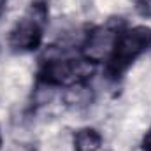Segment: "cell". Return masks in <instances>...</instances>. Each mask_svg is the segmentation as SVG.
I'll return each instance as SVG.
<instances>
[{"label": "cell", "instance_id": "6da1fadb", "mask_svg": "<svg viewBox=\"0 0 151 151\" xmlns=\"http://www.w3.org/2000/svg\"><path fill=\"white\" fill-rule=\"evenodd\" d=\"M151 47V28L134 27L123 28L114 42L113 53L107 58L106 74L111 79H118L121 74L148 49Z\"/></svg>", "mask_w": 151, "mask_h": 151}, {"label": "cell", "instance_id": "7a4b0ae2", "mask_svg": "<svg viewBox=\"0 0 151 151\" xmlns=\"http://www.w3.org/2000/svg\"><path fill=\"white\" fill-rule=\"evenodd\" d=\"M47 19V9L44 2H35L30 5L27 16L19 19L9 35V46L14 51L25 53L37 49L42 42V32Z\"/></svg>", "mask_w": 151, "mask_h": 151}, {"label": "cell", "instance_id": "3957f363", "mask_svg": "<svg viewBox=\"0 0 151 151\" xmlns=\"http://www.w3.org/2000/svg\"><path fill=\"white\" fill-rule=\"evenodd\" d=\"M123 30V23L121 19H111L107 21L106 25L95 28L83 46V56L84 60L91 62V63H97V62H102V60H107L113 53L114 42L119 35V32Z\"/></svg>", "mask_w": 151, "mask_h": 151}, {"label": "cell", "instance_id": "277c9868", "mask_svg": "<svg viewBox=\"0 0 151 151\" xmlns=\"http://www.w3.org/2000/svg\"><path fill=\"white\" fill-rule=\"evenodd\" d=\"M63 102L65 106L72 109H84L93 102V91L86 84V81H77L67 86L63 93Z\"/></svg>", "mask_w": 151, "mask_h": 151}, {"label": "cell", "instance_id": "5b68a950", "mask_svg": "<svg viewBox=\"0 0 151 151\" xmlns=\"http://www.w3.org/2000/svg\"><path fill=\"white\" fill-rule=\"evenodd\" d=\"M102 148V135L95 128H81L74 135L76 151H100Z\"/></svg>", "mask_w": 151, "mask_h": 151}, {"label": "cell", "instance_id": "8992f818", "mask_svg": "<svg viewBox=\"0 0 151 151\" xmlns=\"http://www.w3.org/2000/svg\"><path fill=\"white\" fill-rule=\"evenodd\" d=\"M135 4H137V11L142 16L151 18V0H135Z\"/></svg>", "mask_w": 151, "mask_h": 151}, {"label": "cell", "instance_id": "52a82bcc", "mask_svg": "<svg viewBox=\"0 0 151 151\" xmlns=\"http://www.w3.org/2000/svg\"><path fill=\"white\" fill-rule=\"evenodd\" d=\"M142 150L144 151H151V128L148 130V134L142 139Z\"/></svg>", "mask_w": 151, "mask_h": 151}, {"label": "cell", "instance_id": "ba28073f", "mask_svg": "<svg viewBox=\"0 0 151 151\" xmlns=\"http://www.w3.org/2000/svg\"><path fill=\"white\" fill-rule=\"evenodd\" d=\"M14 151H35L34 146H30V144H19V146H16Z\"/></svg>", "mask_w": 151, "mask_h": 151}, {"label": "cell", "instance_id": "9c48e42d", "mask_svg": "<svg viewBox=\"0 0 151 151\" xmlns=\"http://www.w3.org/2000/svg\"><path fill=\"white\" fill-rule=\"evenodd\" d=\"M4 5H5V0H0V12L4 11Z\"/></svg>", "mask_w": 151, "mask_h": 151}, {"label": "cell", "instance_id": "30bf717a", "mask_svg": "<svg viewBox=\"0 0 151 151\" xmlns=\"http://www.w3.org/2000/svg\"><path fill=\"white\" fill-rule=\"evenodd\" d=\"M0 150H2V134H0Z\"/></svg>", "mask_w": 151, "mask_h": 151}]
</instances>
